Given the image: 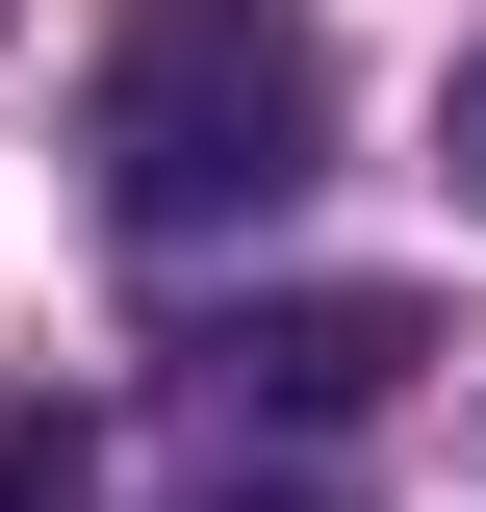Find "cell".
<instances>
[{"label": "cell", "instance_id": "obj_3", "mask_svg": "<svg viewBox=\"0 0 486 512\" xmlns=\"http://www.w3.org/2000/svg\"><path fill=\"white\" fill-rule=\"evenodd\" d=\"M0 512H77V410H0Z\"/></svg>", "mask_w": 486, "mask_h": 512}, {"label": "cell", "instance_id": "obj_2", "mask_svg": "<svg viewBox=\"0 0 486 512\" xmlns=\"http://www.w3.org/2000/svg\"><path fill=\"white\" fill-rule=\"evenodd\" d=\"M180 359H205V410H384L435 359V308L410 282H282V308H205Z\"/></svg>", "mask_w": 486, "mask_h": 512}, {"label": "cell", "instance_id": "obj_1", "mask_svg": "<svg viewBox=\"0 0 486 512\" xmlns=\"http://www.w3.org/2000/svg\"><path fill=\"white\" fill-rule=\"evenodd\" d=\"M77 154H103L128 231H256L333 154V26L307 0H128L103 77H77Z\"/></svg>", "mask_w": 486, "mask_h": 512}, {"label": "cell", "instance_id": "obj_5", "mask_svg": "<svg viewBox=\"0 0 486 512\" xmlns=\"http://www.w3.org/2000/svg\"><path fill=\"white\" fill-rule=\"evenodd\" d=\"M205 512H307V487H205Z\"/></svg>", "mask_w": 486, "mask_h": 512}, {"label": "cell", "instance_id": "obj_4", "mask_svg": "<svg viewBox=\"0 0 486 512\" xmlns=\"http://www.w3.org/2000/svg\"><path fill=\"white\" fill-rule=\"evenodd\" d=\"M435 128H461V205H486V52H461V103H435Z\"/></svg>", "mask_w": 486, "mask_h": 512}]
</instances>
